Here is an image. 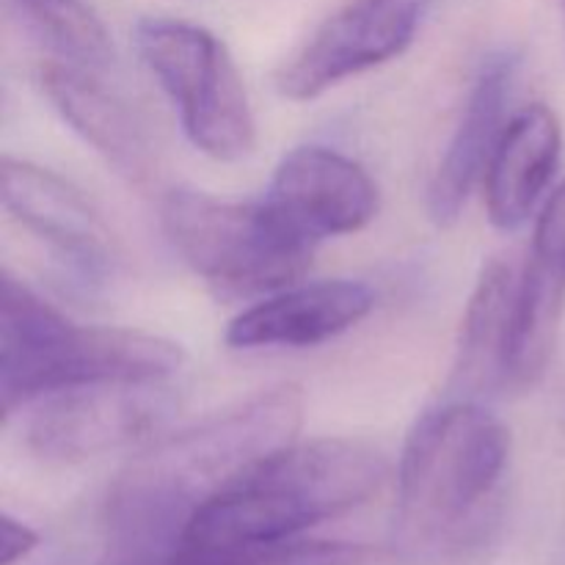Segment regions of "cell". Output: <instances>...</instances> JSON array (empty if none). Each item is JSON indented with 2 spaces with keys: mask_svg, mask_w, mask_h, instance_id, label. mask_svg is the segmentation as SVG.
<instances>
[{
  "mask_svg": "<svg viewBox=\"0 0 565 565\" xmlns=\"http://www.w3.org/2000/svg\"><path fill=\"white\" fill-rule=\"evenodd\" d=\"M169 379L83 384L36 401L25 445L42 461L81 463L152 441L177 412Z\"/></svg>",
  "mask_w": 565,
  "mask_h": 565,
  "instance_id": "obj_7",
  "label": "cell"
},
{
  "mask_svg": "<svg viewBox=\"0 0 565 565\" xmlns=\"http://www.w3.org/2000/svg\"><path fill=\"white\" fill-rule=\"evenodd\" d=\"M379 561L381 550H373V546L351 544V541L290 539L279 541V544L232 552V555L199 557V561L169 557L166 565H370Z\"/></svg>",
  "mask_w": 565,
  "mask_h": 565,
  "instance_id": "obj_18",
  "label": "cell"
},
{
  "mask_svg": "<svg viewBox=\"0 0 565 565\" xmlns=\"http://www.w3.org/2000/svg\"><path fill=\"white\" fill-rule=\"evenodd\" d=\"M434 0H348L276 72L292 103H312L375 66L390 64L417 39Z\"/></svg>",
  "mask_w": 565,
  "mask_h": 565,
  "instance_id": "obj_8",
  "label": "cell"
},
{
  "mask_svg": "<svg viewBox=\"0 0 565 565\" xmlns=\"http://www.w3.org/2000/svg\"><path fill=\"white\" fill-rule=\"evenodd\" d=\"M519 276L502 259H491L469 296L467 312L461 320L456 364H452L450 386L461 397L475 401V395H489L505 390V353L508 331H511V307Z\"/></svg>",
  "mask_w": 565,
  "mask_h": 565,
  "instance_id": "obj_15",
  "label": "cell"
},
{
  "mask_svg": "<svg viewBox=\"0 0 565 565\" xmlns=\"http://www.w3.org/2000/svg\"><path fill=\"white\" fill-rule=\"evenodd\" d=\"M39 86L55 114L83 138L121 180L147 188L158 177V143L143 116L125 97L105 86L94 70L44 61Z\"/></svg>",
  "mask_w": 565,
  "mask_h": 565,
  "instance_id": "obj_11",
  "label": "cell"
},
{
  "mask_svg": "<svg viewBox=\"0 0 565 565\" xmlns=\"http://www.w3.org/2000/svg\"><path fill=\"white\" fill-rule=\"evenodd\" d=\"M0 199L11 221L50 248L81 285H105L119 263V246L92 199L55 171L6 154Z\"/></svg>",
  "mask_w": 565,
  "mask_h": 565,
  "instance_id": "obj_9",
  "label": "cell"
},
{
  "mask_svg": "<svg viewBox=\"0 0 565 565\" xmlns=\"http://www.w3.org/2000/svg\"><path fill=\"white\" fill-rule=\"evenodd\" d=\"M375 307L373 287L356 279H323L290 285L243 309L226 326V345L315 348L362 323Z\"/></svg>",
  "mask_w": 565,
  "mask_h": 565,
  "instance_id": "obj_12",
  "label": "cell"
},
{
  "mask_svg": "<svg viewBox=\"0 0 565 565\" xmlns=\"http://www.w3.org/2000/svg\"><path fill=\"white\" fill-rule=\"evenodd\" d=\"M136 47L180 110L188 141L218 163L246 160L257 147V119L230 47L193 22L149 17L136 25Z\"/></svg>",
  "mask_w": 565,
  "mask_h": 565,
  "instance_id": "obj_6",
  "label": "cell"
},
{
  "mask_svg": "<svg viewBox=\"0 0 565 565\" xmlns=\"http://www.w3.org/2000/svg\"><path fill=\"white\" fill-rule=\"evenodd\" d=\"M263 202L292 235L318 246L362 232L379 213V185L353 158L309 143L279 160Z\"/></svg>",
  "mask_w": 565,
  "mask_h": 565,
  "instance_id": "obj_10",
  "label": "cell"
},
{
  "mask_svg": "<svg viewBox=\"0 0 565 565\" xmlns=\"http://www.w3.org/2000/svg\"><path fill=\"white\" fill-rule=\"evenodd\" d=\"M565 309V274L530 254L519 274L505 353V390L527 392L550 370Z\"/></svg>",
  "mask_w": 565,
  "mask_h": 565,
  "instance_id": "obj_16",
  "label": "cell"
},
{
  "mask_svg": "<svg viewBox=\"0 0 565 565\" xmlns=\"http://www.w3.org/2000/svg\"><path fill=\"white\" fill-rule=\"evenodd\" d=\"M39 546L36 530L28 527L25 522H17L14 516H3V546H0V565H14L25 561Z\"/></svg>",
  "mask_w": 565,
  "mask_h": 565,
  "instance_id": "obj_20",
  "label": "cell"
},
{
  "mask_svg": "<svg viewBox=\"0 0 565 565\" xmlns=\"http://www.w3.org/2000/svg\"><path fill=\"white\" fill-rule=\"evenodd\" d=\"M171 248L221 298L270 296L296 285L315 246L292 235L265 202H230L174 188L160 204Z\"/></svg>",
  "mask_w": 565,
  "mask_h": 565,
  "instance_id": "obj_5",
  "label": "cell"
},
{
  "mask_svg": "<svg viewBox=\"0 0 565 565\" xmlns=\"http://www.w3.org/2000/svg\"><path fill=\"white\" fill-rule=\"evenodd\" d=\"M9 6L58 61L94 72L114 61L108 28L83 0H9Z\"/></svg>",
  "mask_w": 565,
  "mask_h": 565,
  "instance_id": "obj_17",
  "label": "cell"
},
{
  "mask_svg": "<svg viewBox=\"0 0 565 565\" xmlns=\"http://www.w3.org/2000/svg\"><path fill=\"white\" fill-rule=\"evenodd\" d=\"M563 158V127L544 103L524 105L508 119L486 169V213L502 232L527 224L550 191Z\"/></svg>",
  "mask_w": 565,
  "mask_h": 565,
  "instance_id": "obj_14",
  "label": "cell"
},
{
  "mask_svg": "<svg viewBox=\"0 0 565 565\" xmlns=\"http://www.w3.org/2000/svg\"><path fill=\"white\" fill-rule=\"evenodd\" d=\"M508 461L511 434L478 401L425 412L397 463L392 555L439 565L478 550L500 513Z\"/></svg>",
  "mask_w": 565,
  "mask_h": 565,
  "instance_id": "obj_1",
  "label": "cell"
},
{
  "mask_svg": "<svg viewBox=\"0 0 565 565\" xmlns=\"http://www.w3.org/2000/svg\"><path fill=\"white\" fill-rule=\"evenodd\" d=\"M301 423V386H270L180 434L152 441L127 463L116 483L193 513L199 502L252 463L292 445Z\"/></svg>",
  "mask_w": 565,
  "mask_h": 565,
  "instance_id": "obj_4",
  "label": "cell"
},
{
  "mask_svg": "<svg viewBox=\"0 0 565 565\" xmlns=\"http://www.w3.org/2000/svg\"><path fill=\"white\" fill-rule=\"evenodd\" d=\"M533 257L555 265L565 274V182L550 193L535 221Z\"/></svg>",
  "mask_w": 565,
  "mask_h": 565,
  "instance_id": "obj_19",
  "label": "cell"
},
{
  "mask_svg": "<svg viewBox=\"0 0 565 565\" xmlns=\"http://www.w3.org/2000/svg\"><path fill=\"white\" fill-rule=\"evenodd\" d=\"M386 475L390 461L367 441L296 439L199 502L169 557L199 561L301 539L364 505Z\"/></svg>",
  "mask_w": 565,
  "mask_h": 565,
  "instance_id": "obj_2",
  "label": "cell"
},
{
  "mask_svg": "<svg viewBox=\"0 0 565 565\" xmlns=\"http://www.w3.org/2000/svg\"><path fill=\"white\" fill-rule=\"evenodd\" d=\"M185 353L166 337L116 326H77L11 274L0 298V408L9 423L53 392L108 381L171 379Z\"/></svg>",
  "mask_w": 565,
  "mask_h": 565,
  "instance_id": "obj_3",
  "label": "cell"
},
{
  "mask_svg": "<svg viewBox=\"0 0 565 565\" xmlns=\"http://www.w3.org/2000/svg\"><path fill=\"white\" fill-rule=\"evenodd\" d=\"M519 58L513 53H494L483 61L456 132L436 166L428 185V215L434 224L450 226L461 218L475 185L486 177L497 141L508 125L513 77Z\"/></svg>",
  "mask_w": 565,
  "mask_h": 565,
  "instance_id": "obj_13",
  "label": "cell"
}]
</instances>
